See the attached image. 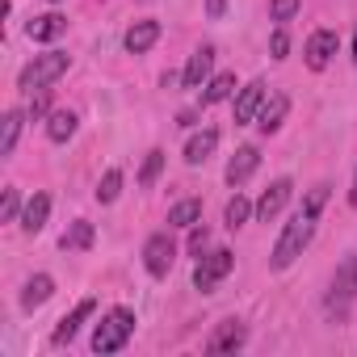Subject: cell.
I'll return each instance as SVG.
<instances>
[{
    "label": "cell",
    "mask_w": 357,
    "mask_h": 357,
    "mask_svg": "<svg viewBox=\"0 0 357 357\" xmlns=\"http://www.w3.org/2000/svg\"><path fill=\"white\" fill-rule=\"evenodd\" d=\"M328 190L332 185H315V190H307V198H303V206L294 211V219L282 227V236H278V244H273V252H269V265L273 269H290L303 252H307V244H311V236H315V223H319V211L328 206Z\"/></svg>",
    "instance_id": "1"
},
{
    "label": "cell",
    "mask_w": 357,
    "mask_h": 357,
    "mask_svg": "<svg viewBox=\"0 0 357 357\" xmlns=\"http://www.w3.org/2000/svg\"><path fill=\"white\" fill-rule=\"evenodd\" d=\"M68 63H72V55H63V51H47V55H34V59L22 68L17 84H22L26 93H38V89L55 84V80L68 72Z\"/></svg>",
    "instance_id": "2"
},
{
    "label": "cell",
    "mask_w": 357,
    "mask_h": 357,
    "mask_svg": "<svg viewBox=\"0 0 357 357\" xmlns=\"http://www.w3.org/2000/svg\"><path fill=\"white\" fill-rule=\"evenodd\" d=\"M130 336H135V315L126 307H114L93 332V353H118V349H126Z\"/></svg>",
    "instance_id": "3"
},
{
    "label": "cell",
    "mask_w": 357,
    "mask_h": 357,
    "mask_svg": "<svg viewBox=\"0 0 357 357\" xmlns=\"http://www.w3.org/2000/svg\"><path fill=\"white\" fill-rule=\"evenodd\" d=\"M236 269V252L231 248H215V252H206V257H198V269H194V286L202 290V294H215V286L227 278Z\"/></svg>",
    "instance_id": "4"
},
{
    "label": "cell",
    "mask_w": 357,
    "mask_h": 357,
    "mask_svg": "<svg viewBox=\"0 0 357 357\" xmlns=\"http://www.w3.org/2000/svg\"><path fill=\"white\" fill-rule=\"evenodd\" d=\"M357 298V252L340 261L336 278H332V290H328V311L332 315H344V307Z\"/></svg>",
    "instance_id": "5"
},
{
    "label": "cell",
    "mask_w": 357,
    "mask_h": 357,
    "mask_svg": "<svg viewBox=\"0 0 357 357\" xmlns=\"http://www.w3.org/2000/svg\"><path fill=\"white\" fill-rule=\"evenodd\" d=\"M172 261H176V244L168 240V231H155V236L143 244V265H147V273H151V278H168Z\"/></svg>",
    "instance_id": "6"
},
{
    "label": "cell",
    "mask_w": 357,
    "mask_h": 357,
    "mask_svg": "<svg viewBox=\"0 0 357 357\" xmlns=\"http://www.w3.org/2000/svg\"><path fill=\"white\" fill-rule=\"evenodd\" d=\"M336 47H340L336 30H315V34L307 38V47H303V55H307V68H311V72H324V68L332 63Z\"/></svg>",
    "instance_id": "7"
},
{
    "label": "cell",
    "mask_w": 357,
    "mask_h": 357,
    "mask_svg": "<svg viewBox=\"0 0 357 357\" xmlns=\"http://www.w3.org/2000/svg\"><path fill=\"white\" fill-rule=\"evenodd\" d=\"M244 344H248V328H244L240 319H223V324L211 332L206 353H236V349H244Z\"/></svg>",
    "instance_id": "8"
},
{
    "label": "cell",
    "mask_w": 357,
    "mask_h": 357,
    "mask_svg": "<svg viewBox=\"0 0 357 357\" xmlns=\"http://www.w3.org/2000/svg\"><path fill=\"white\" fill-rule=\"evenodd\" d=\"M290 194H294V181H290V176H278V181L261 194V202H257V219H261V223L278 219V215H282V206L290 202Z\"/></svg>",
    "instance_id": "9"
},
{
    "label": "cell",
    "mask_w": 357,
    "mask_h": 357,
    "mask_svg": "<svg viewBox=\"0 0 357 357\" xmlns=\"http://www.w3.org/2000/svg\"><path fill=\"white\" fill-rule=\"evenodd\" d=\"M265 80H252V84H244L240 93H236V105H231V114H236V122L244 126V122H257V114H261V105H265Z\"/></svg>",
    "instance_id": "10"
},
{
    "label": "cell",
    "mask_w": 357,
    "mask_h": 357,
    "mask_svg": "<svg viewBox=\"0 0 357 357\" xmlns=\"http://www.w3.org/2000/svg\"><path fill=\"white\" fill-rule=\"evenodd\" d=\"M257 164H261V151H257L252 143H244V147H236V155L227 160V172H223V176H227V185H231V190H236V185H244V181H248V176L257 172Z\"/></svg>",
    "instance_id": "11"
},
{
    "label": "cell",
    "mask_w": 357,
    "mask_h": 357,
    "mask_svg": "<svg viewBox=\"0 0 357 357\" xmlns=\"http://www.w3.org/2000/svg\"><path fill=\"white\" fill-rule=\"evenodd\" d=\"M211 68H215V47H198V51L190 55L185 72H181V84H185V89H206Z\"/></svg>",
    "instance_id": "12"
},
{
    "label": "cell",
    "mask_w": 357,
    "mask_h": 357,
    "mask_svg": "<svg viewBox=\"0 0 357 357\" xmlns=\"http://www.w3.org/2000/svg\"><path fill=\"white\" fill-rule=\"evenodd\" d=\"M286 114H290V97H286V93L265 97V105H261V114H257V130H261V135H278L282 122H286Z\"/></svg>",
    "instance_id": "13"
},
{
    "label": "cell",
    "mask_w": 357,
    "mask_h": 357,
    "mask_svg": "<svg viewBox=\"0 0 357 357\" xmlns=\"http://www.w3.org/2000/svg\"><path fill=\"white\" fill-rule=\"evenodd\" d=\"M97 311V298H80L76 307H72V315H63L59 319V328H55V344H68V340H76V332L89 324V315Z\"/></svg>",
    "instance_id": "14"
},
{
    "label": "cell",
    "mask_w": 357,
    "mask_h": 357,
    "mask_svg": "<svg viewBox=\"0 0 357 357\" xmlns=\"http://www.w3.org/2000/svg\"><path fill=\"white\" fill-rule=\"evenodd\" d=\"M47 215H51V198H47V194H34V198L26 202V211H22L17 223H22L26 236H38V231L47 227Z\"/></svg>",
    "instance_id": "15"
},
{
    "label": "cell",
    "mask_w": 357,
    "mask_h": 357,
    "mask_svg": "<svg viewBox=\"0 0 357 357\" xmlns=\"http://www.w3.org/2000/svg\"><path fill=\"white\" fill-rule=\"evenodd\" d=\"M63 30H68V17H59V13H43V17H30V26H26V34H30L34 43H55Z\"/></svg>",
    "instance_id": "16"
},
{
    "label": "cell",
    "mask_w": 357,
    "mask_h": 357,
    "mask_svg": "<svg viewBox=\"0 0 357 357\" xmlns=\"http://www.w3.org/2000/svg\"><path fill=\"white\" fill-rule=\"evenodd\" d=\"M155 38H160V22H135L130 30H126V51L130 55H143V51H151L155 47Z\"/></svg>",
    "instance_id": "17"
},
{
    "label": "cell",
    "mask_w": 357,
    "mask_h": 357,
    "mask_svg": "<svg viewBox=\"0 0 357 357\" xmlns=\"http://www.w3.org/2000/svg\"><path fill=\"white\" fill-rule=\"evenodd\" d=\"M215 147H219V130H211V126H206V130H198V135L185 143V164H194V168H198V164H206V160L215 155Z\"/></svg>",
    "instance_id": "18"
},
{
    "label": "cell",
    "mask_w": 357,
    "mask_h": 357,
    "mask_svg": "<svg viewBox=\"0 0 357 357\" xmlns=\"http://www.w3.org/2000/svg\"><path fill=\"white\" fill-rule=\"evenodd\" d=\"M51 294H55V278H51V273H34V278L26 282V290H22V307L34 311V307H43Z\"/></svg>",
    "instance_id": "19"
},
{
    "label": "cell",
    "mask_w": 357,
    "mask_h": 357,
    "mask_svg": "<svg viewBox=\"0 0 357 357\" xmlns=\"http://www.w3.org/2000/svg\"><path fill=\"white\" fill-rule=\"evenodd\" d=\"M76 126H80V118H76L72 109H55V114L47 118V139H51V143H68V139L76 135Z\"/></svg>",
    "instance_id": "20"
},
{
    "label": "cell",
    "mask_w": 357,
    "mask_h": 357,
    "mask_svg": "<svg viewBox=\"0 0 357 357\" xmlns=\"http://www.w3.org/2000/svg\"><path fill=\"white\" fill-rule=\"evenodd\" d=\"M59 248H63V252H84V248H93V223H89V219H76V223L59 236Z\"/></svg>",
    "instance_id": "21"
},
{
    "label": "cell",
    "mask_w": 357,
    "mask_h": 357,
    "mask_svg": "<svg viewBox=\"0 0 357 357\" xmlns=\"http://www.w3.org/2000/svg\"><path fill=\"white\" fill-rule=\"evenodd\" d=\"M231 93H236V72H219V76H211L206 89H202V105H219V101H227Z\"/></svg>",
    "instance_id": "22"
},
{
    "label": "cell",
    "mask_w": 357,
    "mask_h": 357,
    "mask_svg": "<svg viewBox=\"0 0 357 357\" xmlns=\"http://www.w3.org/2000/svg\"><path fill=\"white\" fill-rule=\"evenodd\" d=\"M22 122H26L22 109H9L5 114V122H0V155H13V147L22 139Z\"/></svg>",
    "instance_id": "23"
},
{
    "label": "cell",
    "mask_w": 357,
    "mask_h": 357,
    "mask_svg": "<svg viewBox=\"0 0 357 357\" xmlns=\"http://www.w3.org/2000/svg\"><path fill=\"white\" fill-rule=\"evenodd\" d=\"M202 219V198H185L168 211V227H194Z\"/></svg>",
    "instance_id": "24"
},
{
    "label": "cell",
    "mask_w": 357,
    "mask_h": 357,
    "mask_svg": "<svg viewBox=\"0 0 357 357\" xmlns=\"http://www.w3.org/2000/svg\"><path fill=\"white\" fill-rule=\"evenodd\" d=\"M252 215H257V206H252V202H248L244 194H236V198L227 202V211H223V223H227V227L236 231V227H244V223H248Z\"/></svg>",
    "instance_id": "25"
},
{
    "label": "cell",
    "mask_w": 357,
    "mask_h": 357,
    "mask_svg": "<svg viewBox=\"0 0 357 357\" xmlns=\"http://www.w3.org/2000/svg\"><path fill=\"white\" fill-rule=\"evenodd\" d=\"M160 172H164V151H160V147H151V151H147V160H143V168H139V185H143V190H151Z\"/></svg>",
    "instance_id": "26"
},
{
    "label": "cell",
    "mask_w": 357,
    "mask_h": 357,
    "mask_svg": "<svg viewBox=\"0 0 357 357\" xmlns=\"http://www.w3.org/2000/svg\"><path fill=\"white\" fill-rule=\"evenodd\" d=\"M118 194H122V172H118V168H109V172L101 176V185H97V202H101V206H109V202H118Z\"/></svg>",
    "instance_id": "27"
},
{
    "label": "cell",
    "mask_w": 357,
    "mask_h": 357,
    "mask_svg": "<svg viewBox=\"0 0 357 357\" xmlns=\"http://www.w3.org/2000/svg\"><path fill=\"white\" fill-rule=\"evenodd\" d=\"M303 9V0H269V17L278 22V26H286V22H294V13Z\"/></svg>",
    "instance_id": "28"
},
{
    "label": "cell",
    "mask_w": 357,
    "mask_h": 357,
    "mask_svg": "<svg viewBox=\"0 0 357 357\" xmlns=\"http://www.w3.org/2000/svg\"><path fill=\"white\" fill-rule=\"evenodd\" d=\"M22 211H26V206H22V194H17V190H5V202H0V219H5V223H17Z\"/></svg>",
    "instance_id": "29"
},
{
    "label": "cell",
    "mask_w": 357,
    "mask_h": 357,
    "mask_svg": "<svg viewBox=\"0 0 357 357\" xmlns=\"http://www.w3.org/2000/svg\"><path fill=\"white\" fill-rule=\"evenodd\" d=\"M206 244H211V231H206L202 223H194V227H190V252H194V257H202V252H206Z\"/></svg>",
    "instance_id": "30"
},
{
    "label": "cell",
    "mask_w": 357,
    "mask_h": 357,
    "mask_svg": "<svg viewBox=\"0 0 357 357\" xmlns=\"http://www.w3.org/2000/svg\"><path fill=\"white\" fill-rule=\"evenodd\" d=\"M269 51H273V59H286V51H290V34L278 30V34L269 38Z\"/></svg>",
    "instance_id": "31"
},
{
    "label": "cell",
    "mask_w": 357,
    "mask_h": 357,
    "mask_svg": "<svg viewBox=\"0 0 357 357\" xmlns=\"http://www.w3.org/2000/svg\"><path fill=\"white\" fill-rule=\"evenodd\" d=\"M47 109H51V97H47V89H38L34 101H30V118H43Z\"/></svg>",
    "instance_id": "32"
},
{
    "label": "cell",
    "mask_w": 357,
    "mask_h": 357,
    "mask_svg": "<svg viewBox=\"0 0 357 357\" xmlns=\"http://www.w3.org/2000/svg\"><path fill=\"white\" fill-rule=\"evenodd\" d=\"M223 13H227V0H206V17H215V22H219Z\"/></svg>",
    "instance_id": "33"
},
{
    "label": "cell",
    "mask_w": 357,
    "mask_h": 357,
    "mask_svg": "<svg viewBox=\"0 0 357 357\" xmlns=\"http://www.w3.org/2000/svg\"><path fill=\"white\" fill-rule=\"evenodd\" d=\"M349 202H353V206H357V176H353V194H349Z\"/></svg>",
    "instance_id": "34"
},
{
    "label": "cell",
    "mask_w": 357,
    "mask_h": 357,
    "mask_svg": "<svg viewBox=\"0 0 357 357\" xmlns=\"http://www.w3.org/2000/svg\"><path fill=\"white\" fill-rule=\"evenodd\" d=\"M353 63H357V30H353Z\"/></svg>",
    "instance_id": "35"
},
{
    "label": "cell",
    "mask_w": 357,
    "mask_h": 357,
    "mask_svg": "<svg viewBox=\"0 0 357 357\" xmlns=\"http://www.w3.org/2000/svg\"><path fill=\"white\" fill-rule=\"evenodd\" d=\"M51 5H59V0H51Z\"/></svg>",
    "instance_id": "36"
}]
</instances>
